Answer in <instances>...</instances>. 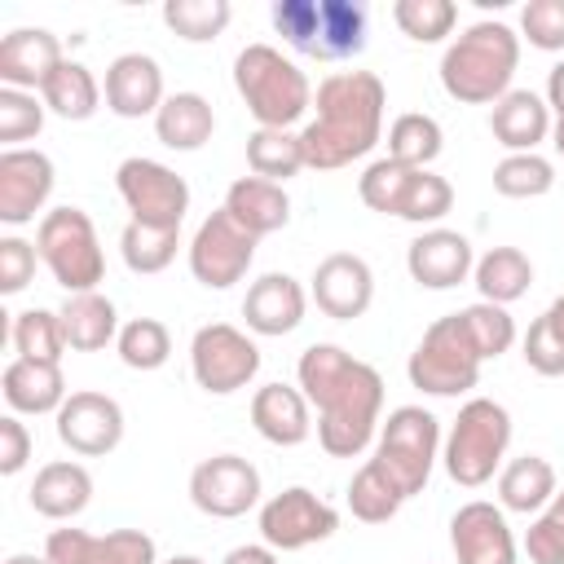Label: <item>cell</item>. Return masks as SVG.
<instances>
[{
  "label": "cell",
  "mask_w": 564,
  "mask_h": 564,
  "mask_svg": "<svg viewBox=\"0 0 564 564\" xmlns=\"http://www.w3.org/2000/svg\"><path fill=\"white\" fill-rule=\"evenodd\" d=\"M251 423L256 432L269 441V445H304L308 432H313V419H308V397L291 383H264L256 397H251Z\"/></svg>",
  "instance_id": "26"
},
{
  "label": "cell",
  "mask_w": 564,
  "mask_h": 564,
  "mask_svg": "<svg viewBox=\"0 0 564 564\" xmlns=\"http://www.w3.org/2000/svg\"><path fill=\"white\" fill-rule=\"evenodd\" d=\"M458 317H463V326H467V335H471L480 361H494V357H502V352L516 344V322H511V313H507L502 304L476 300V304H467Z\"/></svg>",
  "instance_id": "42"
},
{
  "label": "cell",
  "mask_w": 564,
  "mask_h": 564,
  "mask_svg": "<svg viewBox=\"0 0 564 564\" xmlns=\"http://www.w3.org/2000/svg\"><path fill=\"white\" fill-rule=\"evenodd\" d=\"M40 97H44V106L57 115V119H93L97 115V101H101V88H97V79H93V70L84 66V62H62L53 75H48V84L40 88Z\"/></svg>",
  "instance_id": "34"
},
{
  "label": "cell",
  "mask_w": 564,
  "mask_h": 564,
  "mask_svg": "<svg viewBox=\"0 0 564 564\" xmlns=\"http://www.w3.org/2000/svg\"><path fill=\"white\" fill-rule=\"evenodd\" d=\"M4 564H48V555H26V551H18V555H9Z\"/></svg>",
  "instance_id": "54"
},
{
  "label": "cell",
  "mask_w": 564,
  "mask_h": 564,
  "mask_svg": "<svg viewBox=\"0 0 564 564\" xmlns=\"http://www.w3.org/2000/svg\"><path fill=\"white\" fill-rule=\"evenodd\" d=\"M401 489L388 480V471L370 458L357 467V476L348 480V511L361 520V524H388L397 511H401Z\"/></svg>",
  "instance_id": "36"
},
{
  "label": "cell",
  "mask_w": 564,
  "mask_h": 564,
  "mask_svg": "<svg viewBox=\"0 0 564 564\" xmlns=\"http://www.w3.org/2000/svg\"><path fill=\"white\" fill-rule=\"evenodd\" d=\"M35 260H40L35 242H26V238H18V234L0 238V295L26 291L31 278H35Z\"/></svg>",
  "instance_id": "50"
},
{
  "label": "cell",
  "mask_w": 564,
  "mask_h": 564,
  "mask_svg": "<svg viewBox=\"0 0 564 564\" xmlns=\"http://www.w3.org/2000/svg\"><path fill=\"white\" fill-rule=\"evenodd\" d=\"M405 269H410V278H414L419 286H427V291H449V286L467 282V273L476 269V256H471L467 234L436 225V229H423V234L410 242Z\"/></svg>",
  "instance_id": "20"
},
{
  "label": "cell",
  "mask_w": 564,
  "mask_h": 564,
  "mask_svg": "<svg viewBox=\"0 0 564 564\" xmlns=\"http://www.w3.org/2000/svg\"><path fill=\"white\" fill-rule=\"evenodd\" d=\"M524 361H529V370H538V375H546V379L564 375V335L555 330L551 313H542V317L524 330Z\"/></svg>",
  "instance_id": "49"
},
{
  "label": "cell",
  "mask_w": 564,
  "mask_h": 564,
  "mask_svg": "<svg viewBox=\"0 0 564 564\" xmlns=\"http://www.w3.org/2000/svg\"><path fill=\"white\" fill-rule=\"evenodd\" d=\"M62 40L44 26H18L0 40V84L4 88H44L48 75L62 66Z\"/></svg>",
  "instance_id": "21"
},
{
  "label": "cell",
  "mask_w": 564,
  "mask_h": 564,
  "mask_svg": "<svg viewBox=\"0 0 564 564\" xmlns=\"http://www.w3.org/2000/svg\"><path fill=\"white\" fill-rule=\"evenodd\" d=\"M555 489H560L555 467L542 454H520L498 471V507L502 511L533 516L555 498Z\"/></svg>",
  "instance_id": "30"
},
{
  "label": "cell",
  "mask_w": 564,
  "mask_h": 564,
  "mask_svg": "<svg viewBox=\"0 0 564 564\" xmlns=\"http://www.w3.org/2000/svg\"><path fill=\"white\" fill-rule=\"evenodd\" d=\"M313 300L335 322L361 317L370 308V300H375V273H370V264L361 256H352V251H330L313 269Z\"/></svg>",
  "instance_id": "19"
},
{
  "label": "cell",
  "mask_w": 564,
  "mask_h": 564,
  "mask_svg": "<svg viewBox=\"0 0 564 564\" xmlns=\"http://www.w3.org/2000/svg\"><path fill=\"white\" fill-rule=\"evenodd\" d=\"M449 546L458 564H516V533L494 502H463L449 520Z\"/></svg>",
  "instance_id": "17"
},
{
  "label": "cell",
  "mask_w": 564,
  "mask_h": 564,
  "mask_svg": "<svg viewBox=\"0 0 564 564\" xmlns=\"http://www.w3.org/2000/svg\"><path fill=\"white\" fill-rule=\"evenodd\" d=\"M551 141H555V150H560V159H564V119L551 123Z\"/></svg>",
  "instance_id": "55"
},
{
  "label": "cell",
  "mask_w": 564,
  "mask_h": 564,
  "mask_svg": "<svg viewBox=\"0 0 564 564\" xmlns=\"http://www.w3.org/2000/svg\"><path fill=\"white\" fill-rule=\"evenodd\" d=\"M405 375L427 397H458V392L476 388V379H480V352H476V344H471V335H467V326H463L458 313L436 317L423 330L419 348L405 361Z\"/></svg>",
  "instance_id": "8"
},
{
  "label": "cell",
  "mask_w": 564,
  "mask_h": 564,
  "mask_svg": "<svg viewBox=\"0 0 564 564\" xmlns=\"http://www.w3.org/2000/svg\"><path fill=\"white\" fill-rule=\"evenodd\" d=\"M220 564H278V551L264 542H247V546H234Z\"/></svg>",
  "instance_id": "52"
},
{
  "label": "cell",
  "mask_w": 564,
  "mask_h": 564,
  "mask_svg": "<svg viewBox=\"0 0 564 564\" xmlns=\"http://www.w3.org/2000/svg\"><path fill=\"white\" fill-rule=\"evenodd\" d=\"M53 159L44 150H4L0 154V220L26 225L53 194Z\"/></svg>",
  "instance_id": "18"
},
{
  "label": "cell",
  "mask_w": 564,
  "mask_h": 564,
  "mask_svg": "<svg viewBox=\"0 0 564 564\" xmlns=\"http://www.w3.org/2000/svg\"><path fill=\"white\" fill-rule=\"evenodd\" d=\"M115 189L128 203L132 220L141 225H159V229H181L185 212H189V185L185 176H176L167 163L154 159H123L115 172Z\"/></svg>",
  "instance_id": "11"
},
{
  "label": "cell",
  "mask_w": 564,
  "mask_h": 564,
  "mask_svg": "<svg viewBox=\"0 0 564 564\" xmlns=\"http://www.w3.org/2000/svg\"><path fill=\"white\" fill-rule=\"evenodd\" d=\"M304 308H308V295L291 273L256 278L247 286V300H242L247 330H256V335H291L304 322Z\"/></svg>",
  "instance_id": "23"
},
{
  "label": "cell",
  "mask_w": 564,
  "mask_h": 564,
  "mask_svg": "<svg viewBox=\"0 0 564 564\" xmlns=\"http://www.w3.org/2000/svg\"><path fill=\"white\" fill-rule=\"evenodd\" d=\"M167 564H203V560H198V555H172Z\"/></svg>",
  "instance_id": "56"
},
{
  "label": "cell",
  "mask_w": 564,
  "mask_h": 564,
  "mask_svg": "<svg viewBox=\"0 0 564 564\" xmlns=\"http://www.w3.org/2000/svg\"><path fill=\"white\" fill-rule=\"evenodd\" d=\"M471 278H476L480 300L507 308L511 300H520V295L529 291V282H533V260H529L520 247H489V251L476 260Z\"/></svg>",
  "instance_id": "32"
},
{
  "label": "cell",
  "mask_w": 564,
  "mask_h": 564,
  "mask_svg": "<svg viewBox=\"0 0 564 564\" xmlns=\"http://www.w3.org/2000/svg\"><path fill=\"white\" fill-rule=\"evenodd\" d=\"M436 449H441V423L423 405H397L379 423L375 463L388 471V480L401 489V498L423 494V485L436 467Z\"/></svg>",
  "instance_id": "9"
},
{
  "label": "cell",
  "mask_w": 564,
  "mask_h": 564,
  "mask_svg": "<svg viewBox=\"0 0 564 564\" xmlns=\"http://www.w3.org/2000/svg\"><path fill=\"white\" fill-rule=\"evenodd\" d=\"M189 370H194V383L203 392L229 397V392H238L256 379L260 348H256V339H247V330H238L229 322H207V326L194 330Z\"/></svg>",
  "instance_id": "10"
},
{
  "label": "cell",
  "mask_w": 564,
  "mask_h": 564,
  "mask_svg": "<svg viewBox=\"0 0 564 564\" xmlns=\"http://www.w3.org/2000/svg\"><path fill=\"white\" fill-rule=\"evenodd\" d=\"M0 392L9 401L13 414H57L66 405V379H62V366L53 361H26V357H13L0 375Z\"/></svg>",
  "instance_id": "25"
},
{
  "label": "cell",
  "mask_w": 564,
  "mask_h": 564,
  "mask_svg": "<svg viewBox=\"0 0 564 564\" xmlns=\"http://www.w3.org/2000/svg\"><path fill=\"white\" fill-rule=\"evenodd\" d=\"M317 119L300 132L304 163L317 172L348 167L352 159H366L383 137V106L388 88L375 70H335L317 84Z\"/></svg>",
  "instance_id": "2"
},
{
  "label": "cell",
  "mask_w": 564,
  "mask_h": 564,
  "mask_svg": "<svg viewBox=\"0 0 564 564\" xmlns=\"http://www.w3.org/2000/svg\"><path fill=\"white\" fill-rule=\"evenodd\" d=\"M546 106L555 110V119H564V62H555L546 75Z\"/></svg>",
  "instance_id": "53"
},
{
  "label": "cell",
  "mask_w": 564,
  "mask_h": 564,
  "mask_svg": "<svg viewBox=\"0 0 564 564\" xmlns=\"http://www.w3.org/2000/svg\"><path fill=\"white\" fill-rule=\"evenodd\" d=\"M225 212L251 234V238H264V234H278L286 220H291V198L282 185L273 181H260V176H238L225 194Z\"/></svg>",
  "instance_id": "28"
},
{
  "label": "cell",
  "mask_w": 564,
  "mask_h": 564,
  "mask_svg": "<svg viewBox=\"0 0 564 564\" xmlns=\"http://www.w3.org/2000/svg\"><path fill=\"white\" fill-rule=\"evenodd\" d=\"M335 529H339V511L304 485L273 494L260 507V538L273 551H304L313 542H326Z\"/></svg>",
  "instance_id": "13"
},
{
  "label": "cell",
  "mask_w": 564,
  "mask_h": 564,
  "mask_svg": "<svg viewBox=\"0 0 564 564\" xmlns=\"http://www.w3.org/2000/svg\"><path fill=\"white\" fill-rule=\"evenodd\" d=\"M300 392L317 405V441L330 458H357L375 432L383 410V379L370 361H357L339 344H308L295 366Z\"/></svg>",
  "instance_id": "1"
},
{
  "label": "cell",
  "mask_w": 564,
  "mask_h": 564,
  "mask_svg": "<svg viewBox=\"0 0 564 564\" xmlns=\"http://www.w3.org/2000/svg\"><path fill=\"white\" fill-rule=\"evenodd\" d=\"M489 132L498 145H507L511 154H533L546 137H551V106L529 93V88H511L507 97L494 101L489 110Z\"/></svg>",
  "instance_id": "24"
},
{
  "label": "cell",
  "mask_w": 564,
  "mask_h": 564,
  "mask_svg": "<svg viewBox=\"0 0 564 564\" xmlns=\"http://www.w3.org/2000/svg\"><path fill=\"white\" fill-rule=\"evenodd\" d=\"M273 31L304 57L344 62L366 48L370 18L357 0H273Z\"/></svg>",
  "instance_id": "4"
},
{
  "label": "cell",
  "mask_w": 564,
  "mask_h": 564,
  "mask_svg": "<svg viewBox=\"0 0 564 564\" xmlns=\"http://www.w3.org/2000/svg\"><path fill=\"white\" fill-rule=\"evenodd\" d=\"M31 458V432L18 414L0 419V476H18Z\"/></svg>",
  "instance_id": "51"
},
{
  "label": "cell",
  "mask_w": 564,
  "mask_h": 564,
  "mask_svg": "<svg viewBox=\"0 0 564 564\" xmlns=\"http://www.w3.org/2000/svg\"><path fill=\"white\" fill-rule=\"evenodd\" d=\"M216 132V110L203 93H172L154 115V137L167 150H203Z\"/></svg>",
  "instance_id": "29"
},
{
  "label": "cell",
  "mask_w": 564,
  "mask_h": 564,
  "mask_svg": "<svg viewBox=\"0 0 564 564\" xmlns=\"http://www.w3.org/2000/svg\"><path fill=\"white\" fill-rule=\"evenodd\" d=\"M410 176H414V167H405V163H397V159H388V154H383V159H375V163L361 172L357 194H361V203H366L370 212L397 216V212H401V198H405Z\"/></svg>",
  "instance_id": "44"
},
{
  "label": "cell",
  "mask_w": 564,
  "mask_h": 564,
  "mask_svg": "<svg viewBox=\"0 0 564 564\" xmlns=\"http://www.w3.org/2000/svg\"><path fill=\"white\" fill-rule=\"evenodd\" d=\"M551 185H555V167L538 150L533 154H507L494 163V189L502 198H542Z\"/></svg>",
  "instance_id": "41"
},
{
  "label": "cell",
  "mask_w": 564,
  "mask_h": 564,
  "mask_svg": "<svg viewBox=\"0 0 564 564\" xmlns=\"http://www.w3.org/2000/svg\"><path fill=\"white\" fill-rule=\"evenodd\" d=\"M234 88L260 128H291L313 106L308 75L273 44H247L234 57Z\"/></svg>",
  "instance_id": "5"
},
{
  "label": "cell",
  "mask_w": 564,
  "mask_h": 564,
  "mask_svg": "<svg viewBox=\"0 0 564 564\" xmlns=\"http://www.w3.org/2000/svg\"><path fill=\"white\" fill-rule=\"evenodd\" d=\"M189 502L212 520H238L260 502V471L242 454H212L189 471Z\"/></svg>",
  "instance_id": "14"
},
{
  "label": "cell",
  "mask_w": 564,
  "mask_h": 564,
  "mask_svg": "<svg viewBox=\"0 0 564 564\" xmlns=\"http://www.w3.org/2000/svg\"><path fill=\"white\" fill-rule=\"evenodd\" d=\"M247 167H251V176H260V181L286 185L300 167H308V163H304V141H300V132H291V128H256V132L247 137Z\"/></svg>",
  "instance_id": "33"
},
{
  "label": "cell",
  "mask_w": 564,
  "mask_h": 564,
  "mask_svg": "<svg viewBox=\"0 0 564 564\" xmlns=\"http://www.w3.org/2000/svg\"><path fill=\"white\" fill-rule=\"evenodd\" d=\"M520 35L507 22H471L441 57V88L463 106H494L511 93Z\"/></svg>",
  "instance_id": "3"
},
{
  "label": "cell",
  "mask_w": 564,
  "mask_h": 564,
  "mask_svg": "<svg viewBox=\"0 0 564 564\" xmlns=\"http://www.w3.org/2000/svg\"><path fill=\"white\" fill-rule=\"evenodd\" d=\"M40 128H44V97L22 88H0V141L18 150V141L40 137Z\"/></svg>",
  "instance_id": "46"
},
{
  "label": "cell",
  "mask_w": 564,
  "mask_h": 564,
  "mask_svg": "<svg viewBox=\"0 0 564 564\" xmlns=\"http://www.w3.org/2000/svg\"><path fill=\"white\" fill-rule=\"evenodd\" d=\"M176 247H181V229H159V225L128 220L123 234H119V251H123V264L132 273H163L176 260Z\"/></svg>",
  "instance_id": "37"
},
{
  "label": "cell",
  "mask_w": 564,
  "mask_h": 564,
  "mask_svg": "<svg viewBox=\"0 0 564 564\" xmlns=\"http://www.w3.org/2000/svg\"><path fill=\"white\" fill-rule=\"evenodd\" d=\"M449 207H454V185L445 176L419 167L410 176V185H405V198H401V212L397 216L410 220V225H436Z\"/></svg>",
  "instance_id": "45"
},
{
  "label": "cell",
  "mask_w": 564,
  "mask_h": 564,
  "mask_svg": "<svg viewBox=\"0 0 564 564\" xmlns=\"http://www.w3.org/2000/svg\"><path fill=\"white\" fill-rule=\"evenodd\" d=\"M392 18H397V26L410 40L441 44L454 31V22H458V4L454 0H397L392 4Z\"/></svg>",
  "instance_id": "43"
},
{
  "label": "cell",
  "mask_w": 564,
  "mask_h": 564,
  "mask_svg": "<svg viewBox=\"0 0 564 564\" xmlns=\"http://www.w3.org/2000/svg\"><path fill=\"white\" fill-rule=\"evenodd\" d=\"M44 555L48 564H159L154 538L141 529H110V533L53 529Z\"/></svg>",
  "instance_id": "16"
},
{
  "label": "cell",
  "mask_w": 564,
  "mask_h": 564,
  "mask_svg": "<svg viewBox=\"0 0 564 564\" xmlns=\"http://www.w3.org/2000/svg\"><path fill=\"white\" fill-rule=\"evenodd\" d=\"M13 348L26 361H53V366H62V352H66L62 313H48V308H22V313H13Z\"/></svg>",
  "instance_id": "38"
},
{
  "label": "cell",
  "mask_w": 564,
  "mask_h": 564,
  "mask_svg": "<svg viewBox=\"0 0 564 564\" xmlns=\"http://www.w3.org/2000/svg\"><path fill=\"white\" fill-rule=\"evenodd\" d=\"M256 242H260V238H251V234L220 207V212H212V216L194 229V238H189V273H194L203 286L225 291V286H234V282L247 278V269H251V260H256Z\"/></svg>",
  "instance_id": "12"
},
{
  "label": "cell",
  "mask_w": 564,
  "mask_h": 564,
  "mask_svg": "<svg viewBox=\"0 0 564 564\" xmlns=\"http://www.w3.org/2000/svg\"><path fill=\"white\" fill-rule=\"evenodd\" d=\"M62 330H66V348L75 352H97L110 339H119V313L101 291H84L70 295L62 308Z\"/></svg>",
  "instance_id": "31"
},
{
  "label": "cell",
  "mask_w": 564,
  "mask_h": 564,
  "mask_svg": "<svg viewBox=\"0 0 564 564\" xmlns=\"http://www.w3.org/2000/svg\"><path fill=\"white\" fill-rule=\"evenodd\" d=\"M35 251L66 295L97 291V282L106 278V256H101L97 229H93L88 212H79V207L44 212V220L35 229Z\"/></svg>",
  "instance_id": "7"
},
{
  "label": "cell",
  "mask_w": 564,
  "mask_h": 564,
  "mask_svg": "<svg viewBox=\"0 0 564 564\" xmlns=\"http://www.w3.org/2000/svg\"><path fill=\"white\" fill-rule=\"evenodd\" d=\"M507 445H511V414H507V405H498L489 397H471L458 410V419L449 423L441 458H445V471H449L454 485L480 489L502 467Z\"/></svg>",
  "instance_id": "6"
},
{
  "label": "cell",
  "mask_w": 564,
  "mask_h": 564,
  "mask_svg": "<svg viewBox=\"0 0 564 564\" xmlns=\"http://www.w3.org/2000/svg\"><path fill=\"white\" fill-rule=\"evenodd\" d=\"M520 31L542 53H564V0H529L520 9Z\"/></svg>",
  "instance_id": "48"
},
{
  "label": "cell",
  "mask_w": 564,
  "mask_h": 564,
  "mask_svg": "<svg viewBox=\"0 0 564 564\" xmlns=\"http://www.w3.org/2000/svg\"><path fill=\"white\" fill-rule=\"evenodd\" d=\"M524 555L533 564H564V489L538 511V520L524 533Z\"/></svg>",
  "instance_id": "47"
},
{
  "label": "cell",
  "mask_w": 564,
  "mask_h": 564,
  "mask_svg": "<svg viewBox=\"0 0 564 564\" xmlns=\"http://www.w3.org/2000/svg\"><path fill=\"white\" fill-rule=\"evenodd\" d=\"M57 441L70 449V454H84V458H101L110 454L119 441H123V410L115 397L106 392H70L66 405L57 410Z\"/></svg>",
  "instance_id": "15"
},
{
  "label": "cell",
  "mask_w": 564,
  "mask_h": 564,
  "mask_svg": "<svg viewBox=\"0 0 564 564\" xmlns=\"http://www.w3.org/2000/svg\"><path fill=\"white\" fill-rule=\"evenodd\" d=\"M119 357L128 370H159L172 357V335L159 317H132L119 326Z\"/></svg>",
  "instance_id": "40"
},
{
  "label": "cell",
  "mask_w": 564,
  "mask_h": 564,
  "mask_svg": "<svg viewBox=\"0 0 564 564\" xmlns=\"http://www.w3.org/2000/svg\"><path fill=\"white\" fill-rule=\"evenodd\" d=\"M88 502H93V476H88L84 463L57 458V463H44L31 480V507L44 520H70Z\"/></svg>",
  "instance_id": "27"
},
{
  "label": "cell",
  "mask_w": 564,
  "mask_h": 564,
  "mask_svg": "<svg viewBox=\"0 0 564 564\" xmlns=\"http://www.w3.org/2000/svg\"><path fill=\"white\" fill-rule=\"evenodd\" d=\"M441 150H445V132H441V123H436L432 115L405 110V115L392 119V128H388V159H397V163H405V167L419 172V167H427Z\"/></svg>",
  "instance_id": "35"
},
{
  "label": "cell",
  "mask_w": 564,
  "mask_h": 564,
  "mask_svg": "<svg viewBox=\"0 0 564 564\" xmlns=\"http://www.w3.org/2000/svg\"><path fill=\"white\" fill-rule=\"evenodd\" d=\"M229 18H234L229 0H167V4H163V22H167L181 40H189V44L216 40V35L229 26Z\"/></svg>",
  "instance_id": "39"
},
{
  "label": "cell",
  "mask_w": 564,
  "mask_h": 564,
  "mask_svg": "<svg viewBox=\"0 0 564 564\" xmlns=\"http://www.w3.org/2000/svg\"><path fill=\"white\" fill-rule=\"evenodd\" d=\"M163 70L150 53H119L106 66V106L119 119H141V115H159L163 106Z\"/></svg>",
  "instance_id": "22"
}]
</instances>
